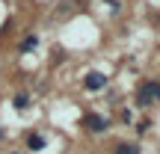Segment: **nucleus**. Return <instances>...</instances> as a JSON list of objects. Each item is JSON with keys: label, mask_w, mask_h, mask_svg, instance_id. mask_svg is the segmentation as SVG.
<instances>
[{"label": "nucleus", "mask_w": 160, "mask_h": 154, "mask_svg": "<svg viewBox=\"0 0 160 154\" xmlns=\"http://www.w3.org/2000/svg\"><path fill=\"white\" fill-rule=\"evenodd\" d=\"M83 86H86L89 92H98V89H104V86H107V77H104V74H98V71H92V74H86Z\"/></svg>", "instance_id": "3"}, {"label": "nucleus", "mask_w": 160, "mask_h": 154, "mask_svg": "<svg viewBox=\"0 0 160 154\" xmlns=\"http://www.w3.org/2000/svg\"><path fill=\"white\" fill-rule=\"evenodd\" d=\"M27 148L30 151H42L45 148V137H42V133H30L27 137Z\"/></svg>", "instance_id": "4"}, {"label": "nucleus", "mask_w": 160, "mask_h": 154, "mask_svg": "<svg viewBox=\"0 0 160 154\" xmlns=\"http://www.w3.org/2000/svg\"><path fill=\"white\" fill-rule=\"evenodd\" d=\"M27 104H30L27 95H15V107H18V110H27Z\"/></svg>", "instance_id": "7"}, {"label": "nucleus", "mask_w": 160, "mask_h": 154, "mask_svg": "<svg viewBox=\"0 0 160 154\" xmlns=\"http://www.w3.org/2000/svg\"><path fill=\"white\" fill-rule=\"evenodd\" d=\"M36 45H39V39H36V36H27V39L21 42V47H18V51H21V53H27V51H33Z\"/></svg>", "instance_id": "6"}, {"label": "nucleus", "mask_w": 160, "mask_h": 154, "mask_svg": "<svg viewBox=\"0 0 160 154\" xmlns=\"http://www.w3.org/2000/svg\"><path fill=\"white\" fill-rule=\"evenodd\" d=\"M160 101V80H142L137 89V104L139 107H151Z\"/></svg>", "instance_id": "1"}, {"label": "nucleus", "mask_w": 160, "mask_h": 154, "mask_svg": "<svg viewBox=\"0 0 160 154\" xmlns=\"http://www.w3.org/2000/svg\"><path fill=\"white\" fill-rule=\"evenodd\" d=\"M83 122H86V127H89V131H95V133L107 131V125H110V122L104 119V116H98V113H86V116H83Z\"/></svg>", "instance_id": "2"}, {"label": "nucleus", "mask_w": 160, "mask_h": 154, "mask_svg": "<svg viewBox=\"0 0 160 154\" xmlns=\"http://www.w3.org/2000/svg\"><path fill=\"white\" fill-rule=\"evenodd\" d=\"M116 154H139V145L137 142H119L116 145Z\"/></svg>", "instance_id": "5"}]
</instances>
